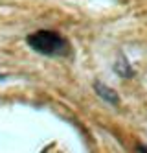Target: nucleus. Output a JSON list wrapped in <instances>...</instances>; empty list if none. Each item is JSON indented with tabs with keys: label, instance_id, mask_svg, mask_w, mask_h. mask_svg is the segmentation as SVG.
I'll return each mask as SVG.
<instances>
[{
	"label": "nucleus",
	"instance_id": "4",
	"mask_svg": "<svg viewBox=\"0 0 147 153\" xmlns=\"http://www.w3.org/2000/svg\"><path fill=\"white\" fill-rule=\"evenodd\" d=\"M136 151H138V153H147V146H145V144H138V146H136Z\"/></svg>",
	"mask_w": 147,
	"mask_h": 153
},
{
	"label": "nucleus",
	"instance_id": "5",
	"mask_svg": "<svg viewBox=\"0 0 147 153\" xmlns=\"http://www.w3.org/2000/svg\"><path fill=\"white\" fill-rule=\"evenodd\" d=\"M0 78H4V76H0Z\"/></svg>",
	"mask_w": 147,
	"mask_h": 153
},
{
	"label": "nucleus",
	"instance_id": "2",
	"mask_svg": "<svg viewBox=\"0 0 147 153\" xmlns=\"http://www.w3.org/2000/svg\"><path fill=\"white\" fill-rule=\"evenodd\" d=\"M94 92H96L103 102H107V103H110V105H118V103H120L118 92H116L114 89H110L109 85L101 83V81H96V83H94Z\"/></svg>",
	"mask_w": 147,
	"mask_h": 153
},
{
	"label": "nucleus",
	"instance_id": "3",
	"mask_svg": "<svg viewBox=\"0 0 147 153\" xmlns=\"http://www.w3.org/2000/svg\"><path fill=\"white\" fill-rule=\"evenodd\" d=\"M114 70L121 76V78H131V76L134 74V72H132V68H131V65H129V61L123 57V56H120V59L116 61Z\"/></svg>",
	"mask_w": 147,
	"mask_h": 153
},
{
	"label": "nucleus",
	"instance_id": "1",
	"mask_svg": "<svg viewBox=\"0 0 147 153\" xmlns=\"http://www.w3.org/2000/svg\"><path fill=\"white\" fill-rule=\"evenodd\" d=\"M28 46L46 57H66L70 53V42L59 31L53 30H39L33 31L26 39Z\"/></svg>",
	"mask_w": 147,
	"mask_h": 153
}]
</instances>
